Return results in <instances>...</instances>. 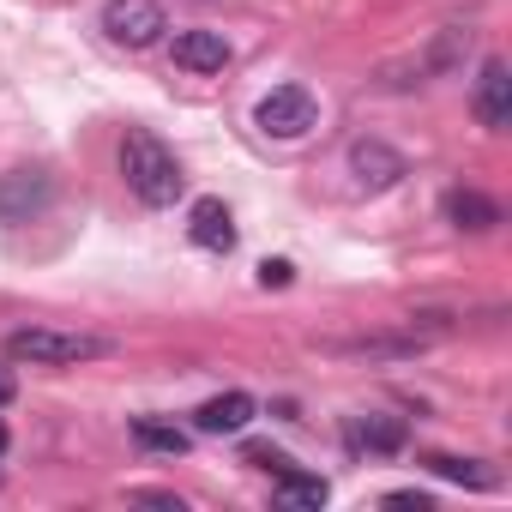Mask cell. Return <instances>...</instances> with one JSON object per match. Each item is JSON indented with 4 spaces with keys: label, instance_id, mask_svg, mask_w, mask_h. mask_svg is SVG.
Instances as JSON below:
<instances>
[{
    "label": "cell",
    "instance_id": "1",
    "mask_svg": "<svg viewBox=\"0 0 512 512\" xmlns=\"http://www.w3.org/2000/svg\"><path fill=\"white\" fill-rule=\"evenodd\" d=\"M121 175H127V193H133L139 205H151V211L175 205L181 187H187L175 151H169L157 133H145V127H133V133L121 139Z\"/></svg>",
    "mask_w": 512,
    "mask_h": 512
},
{
    "label": "cell",
    "instance_id": "2",
    "mask_svg": "<svg viewBox=\"0 0 512 512\" xmlns=\"http://www.w3.org/2000/svg\"><path fill=\"white\" fill-rule=\"evenodd\" d=\"M0 350H7L13 362H31V368H79V362L115 356V338H103V332H61V326H19V332H7Z\"/></svg>",
    "mask_w": 512,
    "mask_h": 512
},
{
    "label": "cell",
    "instance_id": "3",
    "mask_svg": "<svg viewBox=\"0 0 512 512\" xmlns=\"http://www.w3.org/2000/svg\"><path fill=\"white\" fill-rule=\"evenodd\" d=\"M470 49H476V31H470V25H446V31H434V37L422 43V55L392 61V67L380 73V85H386V91H410V85H428V79H452V73L470 61Z\"/></svg>",
    "mask_w": 512,
    "mask_h": 512
},
{
    "label": "cell",
    "instance_id": "4",
    "mask_svg": "<svg viewBox=\"0 0 512 512\" xmlns=\"http://www.w3.org/2000/svg\"><path fill=\"white\" fill-rule=\"evenodd\" d=\"M253 127L266 139H302V133L320 127V103H314L308 85H278V91H266L253 103Z\"/></svg>",
    "mask_w": 512,
    "mask_h": 512
},
{
    "label": "cell",
    "instance_id": "5",
    "mask_svg": "<svg viewBox=\"0 0 512 512\" xmlns=\"http://www.w3.org/2000/svg\"><path fill=\"white\" fill-rule=\"evenodd\" d=\"M434 338H440V332L404 326V332H368V338H320V350H326V356H350V362H410V356H422Z\"/></svg>",
    "mask_w": 512,
    "mask_h": 512
},
{
    "label": "cell",
    "instance_id": "6",
    "mask_svg": "<svg viewBox=\"0 0 512 512\" xmlns=\"http://www.w3.org/2000/svg\"><path fill=\"white\" fill-rule=\"evenodd\" d=\"M103 31L121 49H151L169 31V19H163L157 0H109V7H103Z\"/></svg>",
    "mask_w": 512,
    "mask_h": 512
},
{
    "label": "cell",
    "instance_id": "7",
    "mask_svg": "<svg viewBox=\"0 0 512 512\" xmlns=\"http://www.w3.org/2000/svg\"><path fill=\"white\" fill-rule=\"evenodd\" d=\"M49 199H55V187H49V175L31 169V163L0 175V223H31Z\"/></svg>",
    "mask_w": 512,
    "mask_h": 512
},
{
    "label": "cell",
    "instance_id": "8",
    "mask_svg": "<svg viewBox=\"0 0 512 512\" xmlns=\"http://www.w3.org/2000/svg\"><path fill=\"white\" fill-rule=\"evenodd\" d=\"M404 440H410V428H404L398 416H380V410L344 422V446H350L356 458H392V452H404Z\"/></svg>",
    "mask_w": 512,
    "mask_h": 512
},
{
    "label": "cell",
    "instance_id": "9",
    "mask_svg": "<svg viewBox=\"0 0 512 512\" xmlns=\"http://www.w3.org/2000/svg\"><path fill=\"white\" fill-rule=\"evenodd\" d=\"M350 175H356V187L386 193V187H398L410 169H404V157H398L386 139H356V145H350Z\"/></svg>",
    "mask_w": 512,
    "mask_h": 512
},
{
    "label": "cell",
    "instance_id": "10",
    "mask_svg": "<svg viewBox=\"0 0 512 512\" xmlns=\"http://www.w3.org/2000/svg\"><path fill=\"white\" fill-rule=\"evenodd\" d=\"M476 121L488 127V133H506L512 127V73H506V61H482V79H476Z\"/></svg>",
    "mask_w": 512,
    "mask_h": 512
},
{
    "label": "cell",
    "instance_id": "11",
    "mask_svg": "<svg viewBox=\"0 0 512 512\" xmlns=\"http://www.w3.org/2000/svg\"><path fill=\"white\" fill-rule=\"evenodd\" d=\"M169 55H175L181 73H223L235 61V49L223 43V31H175Z\"/></svg>",
    "mask_w": 512,
    "mask_h": 512
},
{
    "label": "cell",
    "instance_id": "12",
    "mask_svg": "<svg viewBox=\"0 0 512 512\" xmlns=\"http://www.w3.org/2000/svg\"><path fill=\"white\" fill-rule=\"evenodd\" d=\"M253 410H260V404H253L247 392H217V398H205L193 410V428L199 434H241L253 422Z\"/></svg>",
    "mask_w": 512,
    "mask_h": 512
},
{
    "label": "cell",
    "instance_id": "13",
    "mask_svg": "<svg viewBox=\"0 0 512 512\" xmlns=\"http://www.w3.org/2000/svg\"><path fill=\"white\" fill-rule=\"evenodd\" d=\"M187 235H193V247H205V253H229V247H235L229 205H223V199H193V211H187Z\"/></svg>",
    "mask_w": 512,
    "mask_h": 512
},
{
    "label": "cell",
    "instance_id": "14",
    "mask_svg": "<svg viewBox=\"0 0 512 512\" xmlns=\"http://www.w3.org/2000/svg\"><path fill=\"white\" fill-rule=\"evenodd\" d=\"M446 217H452L458 229H470V235L500 229V205H494L488 193H476V187H452V193H446Z\"/></svg>",
    "mask_w": 512,
    "mask_h": 512
},
{
    "label": "cell",
    "instance_id": "15",
    "mask_svg": "<svg viewBox=\"0 0 512 512\" xmlns=\"http://www.w3.org/2000/svg\"><path fill=\"white\" fill-rule=\"evenodd\" d=\"M434 476H446V482H464V488H494L500 476L494 470H482V458H452V452H428L422 458Z\"/></svg>",
    "mask_w": 512,
    "mask_h": 512
},
{
    "label": "cell",
    "instance_id": "16",
    "mask_svg": "<svg viewBox=\"0 0 512 512\" xmlns=\"http://www.w3.org/2000/svg\"><path fill=\"white\" fill-rule=\"evenodd\" d=\"M133 440H139L145 452H169V458L187 452V434H181L175 422H157V416H139V422H133Z\"/></svg>",
    "mask_w": 512,
    "mask_h": 512
},
{
    "label": "cell",
    "instance_id": "17",
    "mask_svg": "<svg viewBox=\"0 0 512 512\" xmlns=\"http://www.w3.org/2000/svg\"><path fill=\"white\" fill-rule=\"evenodd\" d=\"M278 500H290V506H326V482L284 464V470H278Z\"/></svg>",
    "mask_w": 512,
    "mask_h": 512
},
{
    "label": "cell",
    "instance_id": "18",
    "mask_svg": "<svg viewBox=\"0 0 512 512\" xmlns=\"http://www.w3.org/2000/svg\"><path fill=\"white\" fill-rule=\"evenodd\" d=\"M247 464H260V470H284L290 458H284V452H272V446H247Z\"/></svg>",
    "mask_w": 512,
    "mask_h": 512
},
{
    "label": "cell",
    "instance_id": "19",
    "mask_svg": "<svg viewBox=\"0 0 512 512\" xmlns=\"http://www.w3.org/2000/svg\"><path fill=\"white\" fill-rule=\"evenodd\" d=\"M260 284H266V290H272V284H290V266H284V260H266V266H260Z\"/></svg>",
    "mask_w": 512,
    "mask_h": 512
},
{
    "label": "cell",
    "instance_id": "20",
    "mask_svg": "<svg viewBox=\"0 0 512 512\" xmlns=\"http://www.w3.org/2000/svg\"><path fill=\"white\" fill-rule=\"evenodd\" d=\"M13 398H19V380H13V374H7V368H0V410H7V404H13Z\"/></svg>",
    "mask_w": 512,
    "mask_h": 512
},
{
    "label": "cell",
    "instance_id": "21",
    "mask_svg": "<svg viewBox=\"0 0 512 512\" xmlns=\"http://www.w3.org/2000/svg\"><path fill=\"white\" fill-rule=\"evenodd\" d=\"M7 446H13V440H7V428H0V458H7Z\"/></svg>",
    "mask_w": 512,
    "mask_h": 512
}]
</instances>
